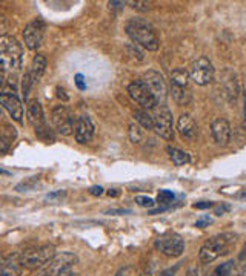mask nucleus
<instances>
[{"label":"nucleus","instance_id":"obj_1","mask_svg":"<svg viewBox=\"0 0 246 276\" xmlns=\"http://www.w3.org/2000/svg\"><path fill=\"white\" fill-rule=\"evenodd\" d=\"M127 34L131 37L133 42L143 46L148 51H157L160 46V40L156 34V29L151 23L142 20V19H131L125 25Z\"/></svg>","mask_w":246,"mask_h":276},{"label":"nucleus","instance_id":"obj_2","mask_svg":"<svg viewBox=\"0 0 246 276\" xmlns=\"http://www.w3.org/2000/svg\"><path fill=\"white\" fill-rule=\"evenodd\" d=\"M235 238L237 236L232 233H222V235H216L211 239H208L199 252L200 262L211 264L222 255H226L228 250L231 249V246L235 243Z\"/></svg>","mask_w":246,"mask_h":276},{"label":"nucleus","instance_id":"obj_3","mask_svg":"<svg viewBox=\"0 0 246 276\" xmlns=\"http://www.w3.org/2000/svg\"><path fill=\"white\" fill-rule=\"evenodd\" d=\"M0 60H2L4 71H16L22 67L23 51L20 43L13 36H2L0 37Z\"/></svg>","mask_w":246,"mask_h":276},{"label":"nucleus","instance_id":"obj_4","mask_svg":"<svg viewBox=\"0 0 246 276\" xmlns=\"http://www.w3.org/2000/svg\"><path fill=\"white\" fill-rule=\"evenodd\" d=\"M28 121L29 124L34 127V132L36 135L40 138L42 142L45 143H54L55 142V136H54V132L48 127L46 124V120H45V112H43V108L42 105L37 101V100H31L28 103Z\"/></svg>","mask_w":246,"mask_h":276},{"label":"nucleus","instance_id":"obj_5","mask_svg":"<svg viewBox=\"0 0 246 276\" xmlns=\"http://www.w3.org/2000/svg\"><path fill=\"white\" fill-rule=\"evenodd\" d=\"M20 256H22V262L25 268L36 270V268L48 265L55 258V247L52 244H43V246L33 247L22 252Z\"/></svg>","mask_w":246,"mask_h":276},{"label":"nucleus","instance_id":"obj_6","mask_svg":"<svg viewBox=\"0 0 246 276\" xmlns=\"http://www.w3.org/2000/svg\"><path fill=\"white\" fill-rule=\"evenodd\" d=\"M156 249L165 256L178 258L184 252V241L175 232H166L156 239Z\"/></svg>","mask_w":246,"mask_h":276},{"label":"nucleus","instance_id":"obj_7","mask_svg":"<svg viewBox=\"0 0 246 276\" xmlns=\"http://www.w3.org/2000/svg\"><path fill=\"white\" fill-rule=\"evenodd\" d=\"M190 77L199 86H206L214 80V66L209 58L199 57L190 67Z\"/></svg>","mask_w":246,"mask_h":276},{"label":"nucleus","instance_id":"obj_8","mask_svg":"<svg viewBox=\"0 0 246 276\" xmlns=\"http://www.w3.org/2000/svg\"><path fill=\"white\" fill-rule=\"evenodd\" d=\"M77 262H79L77 255L71 252H64L62 255H57L39 276H62L64 273L70 271Z\"/></svg>","mask_w":246,"mask_h":276},{"label":"nucleus","instance_id":"obj_9","mask_svg":"<svg viewBox=\"0 0 246 276\" xmlns=\"http://www.w3.org/2000/svg\"><path fill=\"white\" fill-rule=\"evenodd\" d=\"M51 120H52V124H54V129L60 133V135H71L73 130L76 129V124H74V117L71 114V111L64 106V105H58L52 109L51 112Z\"/></svg>","mask_w":246,"mask_h":276},{"label":"nucleus","instance_id":"obj_10","mask_svg":"<svg viewBox=\"0 0 246 276\" xmlns=\"http://www.w3.org/2000/svg\"><path fill=\"white\" fill-rule=\"evenodd\" d=\"M154 130L157 135H160L165 140L171 142L174 138V129H172V112L168 106L160 105L156 108L154 114Z\"/></svg>","mask_w":246,"mask_h":276},{"label":"nucleus","instance_id":"obj_11","mask_svg":"<svg viewBox=\"0 0 246 276\" xmlns=\"http://www.w3.org/2000/svg\"><path fill=\"white\" fill-rule=\"evenodd\" d=\"M128 94L130 97L137 103L140 105L142 108L145 109H156L157 108V100L156 97L151 94V91L148 89V86L142 82V80H134L128 85Z\"/></svg>","mask_w":246,"mask_h":276},{"label":"nucleus","instance_id":"obj_12","mask_svg":"<svg viewBox=\"0 0 246 276\" xmlns=\"http://www.w3.org/2000/svg\"><path fill=\"white\" fill-rule=\"evenodd\" d=\"M142 82L148 86V89L151 91V94L156 97L157 103L160 105H165L166 98H168V88H166V83H165V79L160 73L157 71H146L142 77Z\"/></svg>","mask_w":246,"mask_h":276},{"label":"nucleus","instance_id":"obj_13","mask_svg":"<svg viewBox=\"0 0 246 276\" xmlns=\"http://www.w3.org/2000/svg\"><path fill=\"white\" fill-rule=\"evenodd\" d=\"M43 31H45V25L40 19H36L33 22H29L25 26L23 31V39H25V45L28 49L31 51H37L42 46L43 42Z\"/></svg>","mask_w":246,"mask_h":276},{"label":"nucleus","instance_id":"obj_14","mask_svg":"<svg viewBox=\"0 0 246 276\" xmlns=\"http://www.w3.org/2000/svg\"><path fill=\"white\" fill-rule=\"evenodd\" d=\"M0 100H2V106L5 108V111H8L13 120H16L17 123H23V106L20 98L14 92L4 91L0 95Z\"/></svg>","mask_w":246,"mask_h":276},{"label":"nucleus","instance_id":"obj_15","mask_svg":"<svg viewBox=\"0 0 246 276\" xmlns=\"http://www.w3.org/2000/svg\"><path fill=\"white\" fill-rule=\"evenodd\" d=\"M74 135H76V142L80 145L89 143L93 140L94 135V124L91 121V118L88 115H80L76 120V129H74Z\"/></svg>","mask_w":246,"mask_h":276},{"label":"nucleus","instance_id":"obj_16","mask_svg":"<svg viewBox=\"0 0 246 276\" xmlns=\"http://www.w3.org/2000/svg\"><path fill=\"white\" fill-rule=\"evenodd\" d=\"M177 130H178L180 136L184 138V140H188V142H194L199 135V127H197L196 121L193 120V117L188 114H181L178 117Z\"/></svg>","mask_w":246,"mask_h":276},{"label":"nucleus","instance_id":"obj_17","mask_svg":"<svg viewBox=\"0 0 246 276\" xmlns=\"http://www.w3.org/2000/svg\"><path fill=\"white\" fill-rule=\"evenodd\" d=\"M211 132L219 146H226L231 140V124L225 118H216L211 123Z\"/></svg>","mask_w":246,"mask_h":276},{"label":"nucleus","instance_id":"obj_18","mask_svg":"<svg viewBox=\"0 0 246 276\" xmlns=\"http://www.w3.org/2000/svg\"><path fill=\"white\" fill-rule=\"evenodd\" d=\"M23 270V262L20 253H11L4 258L0 265V276H20Z\"/></svg>","mask_w":246,"mask_h":276},{"label":"nucleus","instance_id":"obj_19","mask_svg":"<svg viewBox=\"0 0 246 276\" xmlns=\"http://www.w3.org/2000/svg\"><path fill=\"white\" fill-rule=\"evenodd\" d=\"M28 71H29V74H31V79H33V82H34V85L39 83L40 79L43 77L45 71H46V57H45L43 54H37V55L33 58L31 66H29Z\"/></svg>","mask_w":246,"mask_h":276},{"label":"nucleus","instance_id":"obj_20","mask_svg":"<svg viewBox=\"0 0 246 276\" xmlns=\"http://www.w3.org/2000/svg\"><path fill=\"white\" fill-rule=\"evenodd\" d=\"M17 136V130L16 127L10 126V124H4V129H2V133H0V152L2 154H7L8 149L11 148V145L14 143Z\"/></svg>","mask_w":246,"mask_h":276},{"label":"nucleus","instance_id":"obj_21","mask_svg":"<svg viewBox=\"0 0 246 276\" xmlns=\"http://www.w3.org/2000/svg\"><path fill=\"white\" fill-rule=\"evenodd\" d=\"M166 152L169 155V158L172 160V163L175 166H184V164H188L191 161V157L188 152H184L181 149H177V148H172V146H168L166 148Z\"/></svg>","mask_w":246,"mask_h":276},{"label":"nucleus","instance_id":"obj_22","mask_svg":"<svg viewBox=\"0 0 246 276\" xmlns=\"http://www.w3.org/2000/svg\"><path fill=\"white\" fill-rule=\"evenodd\" d=\"M171 95L178 105H188L191 101V92L190 88H181L171 83Z\"/></svg>","mask_w":246,"mask_h":276},{"label":"nucleus","instance_id":"obj_23","mask_svg":"<svg viewBox=\"0 0 246 276\" xmlns=\"http://www.w3.org/2000/svg\"><path fill=\"white\" fill-rule=\"evenodd\" d=\"M190 79H191L190 73L184 67H175L172 71V74H171V83L177 85V86H181V88H188Z\"/></svg>","mask_w":246,"mask_h":276},{"label":"nucleus","instance_id":"obj_24","mask_svg":"<svg viewBox=\"0 0 246 276\" xmlns=\"http://www.w3.org/2000/svg\"><path fill=\"white\" fill-rule=\"evenodd\" d=\"M134 118L139 121V124L145 129H154V115H151L148 111H136Z\"/></svg>","mask_w":246,"mask_h":276},{"label":"nucleus","instance_id":"obj_25","mask_svg":"<svg viewBox=\"0 0 246 276\" xmlns=\"http://www.w3.org/2000/svg\"><path fill=\"white\" fill-rule=\"evenodd\" d=\"M234 264H235L234 261H228V262L216 267V270L211 273V276H229L231 271H232V268H234Z\"/></svg>","mask_w":246,"mask_h":276},{"label":"nucleus","instance_id":"obj_26","mask_svg":"<svg viewBox=\"0 0 246 276\" xmlns=\"http://www.w3.org/2000/svg\"><path fill=\"white\" fill-rule=\"evenodd\" d=\"M33 85H34V82H33V79H31V74H29V71H26V73L23 74V77H22V95H23V100H25V101L28 100L29 89H31Z\"/></svg>","mask_w":246,"mask_h":276},{"label":"nucleus","instance_id":"obj_27","mask_svg":"<svg viewBox=\"0 0 246 276\" xmlns=\"http://www.w3.org/2000/svg\"><path fill=\"white\" fill-rule=\"evenodd\" d=\"M37 183H39V177H31V178L19 183L16 186V190H19V192H29V190H33L37 186Z\"/></svg>","mask_w":246,"mask_h":276},{"label":"nucleus","instance_id":"obj_28","mask_svg":"<svg viewBox=\"0 0 246 276\" xmlns=\"http://www.w3.org/2000/svg\"><path fill=\"white\" fill-rule=\"evenodd\" d=\"M130 138H131L133 143H140V140H142V130L134 123L130 124Z\"/></svg>","mask_w":246,"mask_h":276},{"label":"nucleus","instance_id":"obj_29","mask_svg":"<svg viewBox=\"0 0 246 276\" xmlns=\"http://www.w3.org/2000/svg\"><path fill=\"white\" fill-rule=\"evenodd\" d=\"M157 201L159 204H169L174 201V193L171 190H160L157 195Z\"/></svg>","mask_w":246,"mask_h":276},{"label":"nucleus","instance_id":"obj_30","mask_svg":"<svg viewBox=\"0 0 246 276\" xmlns=\"http://www.w3.org/2000/svg\"><path fill=\"white\" fill-rule=\"evenodd\" d=\"M136 202H137L140 207H152V205L156 204L152 198H149V196H143V195L136 196Z\"/></svg>","mask_w":246,"mask_h":276},{"label":"nucleus","instance_id":"obj_31","mask_svg":"<svg viewBox=\"0 0 246 276\" xmlns=\"http://www.w3.org/2000/svg\"><path fill=\"white\" fill-rule=\"evenodd\" d=\"M130 5H131V8H134L137 11L146 13V11H149V5L151 4H148V2H130Z\"/></svg>","mask_w":246,"mask_h":276},{"label":"nucleus","instance_id":"obj_32","mask_svg":"<svg viewBox=\"0 0 246 276\" xmlns=\"http://www.w3.org/2000/svg\"><path fill=\"white\" fill-rule=\"evenodd\" d=\"M203 274L205 273H203V270L199 265H193V267L188 268V271H187V274H184V276H203Z\"/></svg>","mask_w":246,"mask_h":276},{"label":"nucleus","instance_id":"obj_33","mask_svg":"<svg viewBox=\"0 0 246 276\" xmlns=\"http://www.w3.org/2000/svg\"><path fill=\"white\" fill-rule=\"evenodd\" d=\"M180 268V264H175L174 267H169V268H166V270H163V271H160L157 276H175V273H177V270Z\"/></svg>","mask_w":246,"mask_h":276},{"label":"nucleus","instance_id":"obj_34","mask_svg":"<svg viewBox=\"0 0 246 276\" xmlns=\"http://www.w3.org/2000/svg\"><path fill=\"white\" fill-rule=\"evenodd\" d=\"M214 202L212 201H200V202H196L193 207L194 209H199V211H205V209H209V207H212Z\"/></svg>","mask_w":246,"mask_h":276},{"label":"nucleus","instance_id":"obj_35","mask_svg":"<svg viewBox=\"0 0 246 276\" xmlns=\"http://www.w3.org/2000/svg\"><path fill=\"white\" fill-rule=\"evenodd\" d=\"M114 276H134V270H133V267H123Z\"/></svg>","mask_w":246,"mask_h":276},{"label":"nucleus","instance_id":"obj_36","mask_svg":"<svg viewBox=\"0 0 246 276\" xmlns=\"http://www.w3.org/2000/svg\"><path fill=\"white\" fill-rule=\"evenodd\" d=\"M76 85L79 88V91H85L86 89V83H85V77L82 74H77L76 76Z\"/></svg>","mask_w":246,"mask_h":276},{"label":"nucleus","instance_id":"obj_37","mask_svg":"<svg viewBox=\"0 0 246 276\" xmlns=\"http://www.w3.org/2000/svg\"><path fill=\"white\" fill-rule=\"evenodd\" d=\"M93 196H100L102 193H103V187L102 186H93V187H89V190H88Z\"/></svg>","mask_w":246,"mask_h":276},{"label":"nucleus","instance_id":"obj_38","mask_svg":"<svg viewBox=\"0 0 246 276\" xmlns=\"http://www.w3.org/2000/svg\"><path fill=\"white\" fill-rule=\"evenodd\" d=\"M64 196H65V190H58V192L49 193L46 196V199H57V198H64Z\"/></svg>","mask_w":246,"mask_h":276},{"label":"nucleus","instance_id":"obj_39","mask_svg":"<svg viewBox=\"0 0 246 276\" xmlns=\"http://www.w3.org/2000/svg\"><path fill=\"white\" fill-rule=\"evenodd\" d=\"M228 211H229V205H220V207H217V209H216L214 215L222 217V215H223V214H226Z\"/></svg>","mask_w":246,"mask_h":276},{"label":"nucleus","instance_id":"obj_40","mask_svg":"<svg viewBox=\"0 0 246 276\" xmlns=\"http://www.w3.org/2000/svg\"><path fill=\"white\" fill-rule=\"evenodd\" d=\"M209 223H211V220H209L208 217H205V218H202V220H199V221L196 223V227H200V229H203V227H206Z\"/></svg>","mask_w":246,"mask_h":276},{"label":"nucleus","instance_id":"obj_41","mask_svg":"<svg viewBox=\"0 0 246 276\" xmlns=\"http://www.w3.org/2000/svg\"><path fill=\"white\" fill-rule=\"evenodd\" d=\"M140 276H157V273L154 271V265H149V267H146Z\"/></svg>","mask_w":246,"mask_h":276},{"label":"nucleus","instance_id":"obj_42","mask_svg":"<svg viewBox=\"0 0 246 276\" xmlns=\"http://www.w3.org/2000/svg\"><path fill=\"white\" fill-rule=\"evenodd\" d=\"M65 92H67V91H65L64 88H60V86L57 88V97H58V98H62L64 101H67V100H68V95H67Z\"/></svg>","mask_w":246,"mask_h":276},{"label":"nucleus","instance_id":"obj_43","mask_svg":"<svg viewBox=\"0 0 246 276\" xmlns=\"http://www.w3.org/2000/svg\"><path fill=\"white\" fill-rule=\"evenodd\" d=\"M108 5L109 8H123L125 7V2H109Z\"/></svg>","mask_w":246,"mask_h":276},{"label":"nucleus","instance_id":"obj_44","mask_svg":"<svg viewBox=\"0 0 246 276\" xmlns=\"http://www.w3.org/2000/svg\"><path fill=\"white\" fill-rule=\"evenodd\" d=\"M238 259H240V261H244V259H246V244H244V247L241 249V252H240V255H238Z\"/></svg>","mask_w":246,"mask_h":276},{"label":"nucleus","instance_id":"obj_45","mask_svg":"<svg viewBox=\"0 0 246 276\" xmlns=\"http://www.w3.org/2000/svg\"><path fill=\"white\" fill-rule=\"evenodd\" d=\"M243 127L246 130V98H244V108H243Z\"/></svg>","mask_w":246,"mask_h":276},{"label":"nucleus","instance_id":"obj_46","mask_svg":"<svg viewBox=\"0 0 246 276\" xmlns=\"http://www.w3.org/2000/svg\"><path fill=\"white\" fill-rule=\"evenodd\" d=\"M108 195H109V196H118L120 192H118L117 189H112V190H108Z\"/></svg>","mask_w":246,"mask_h":276},{"label":"nucleus","instance_id":"obj_47","mask_svg":"<svg viewBox=\"0 0 246 276\" xmlns=\"http://www.w3.org/2000/svg\"><path fill=\"white\" fill-rule=\"evenodd\" d=\"M62 276H76V274H74V273H73V271H71V270H70V271H67V273H64V274H62Z\"/></svg>","mask_w":246,"mask_h":276},{"label":"nucleus","instance_id":"obj_48","mask_svg":"<svg viewBox=\"0 0 246 276\" xmlns=\"http://www.w3.org/2000/svg\"><path fill=\"white\" fill-rule=\"evenodd\" d=\"M241 198H246V192H243V193H241Z\"/></svg>","mask_w":246,"mask_h":276}]
</instances>
